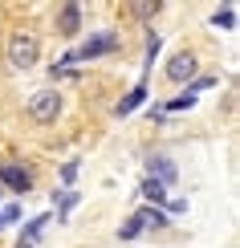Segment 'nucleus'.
<instances>
[{"label":"nucleus","instance_id":"6ab92c4d","mask_svg":"<svg viewBox=\"0 0 240 248\" xmlns=\"http://www.w3.org/2000/svg\"><path fill=\"white\" fill-rule=\"evenodd\" d=\"M74 175H78V159H69L65 167H61V179H65V183H74Z\"/></svg>","mask_w":240,"mask_h":248},{"label":"nucleus","instance_id":"f8f14e48","mask_svg":"<svg viewBox=\"0 0 240 248\" xmlns=\"http://www.w3.org/2000/svg\"><path fill=\"white\" fill-rule=\"evenodd\" d=\"M139 220L147 224V228H151V224H155V228H167V212H159V208H143Z\"/></svg>","mask_w":240,"mask_h":248},{"label":"nucleus","instance_id":"20e7f679","mask_svg":"<svg viewBox=\"0 0 240 248\" xmlns=\"http://www.w3.org/2000/svg\"><path fill=\"white\" fill-rule=\"evenodd\" d=\"M195 69H200V61H195V53H175L171 61H167V81H175V86H183V81L195 78Z\"/></svg>","mask_w":240,"mask_h":248},{"label":"nucleus","instance_id":"f03ea898","mask_svg":"<svg viewBox=\"0 0 240 248\" xmlns=\"http://www.w3.org/2000/svg\"><path fill=\"white\" fill-rule=\"evenodd\" d=\"M114 49H118V33H98V37H90L81 49L65 53V57H61V65H53V69H65V65H74V61H94V57H102V53H114Z\"/></svg>","mask_w":240,"mask_h":248},{"label":"nucleus","instance_id":"9b49d317","mask_svg":"<svg viewBox=\"0 0 240 248\" xmlns=\"http://www.w3.org/2000/svg\"><path fill=\"white\" fill-rule=\"evenodd\" d=\"M139 232H147V224H143V220H139V212H134L130 220H127V224H122V228H118V236H122V240H134V236H139Z\"/></svg>","mask_w":240,"mask_h":248},{"label":"nucleus","instance_id":"ddd939ff","mask_svg":"<svg viewBox=\"0 0 240 248\" xmlns=\"http://www.w3.org/2000/svg\"><path fill=\"white\" fill-rule=\"evenodd\" d=\"M212 25H216V29H236V8H232V4L220 8V13L212 16Z\"/></svg>","mask_w":240,"mask_h":248},{"label":"nucleus","instance_id":"0eeeda50","mask_svg":"<svg viewBox=\"0 0 240 248\" xmlns=\"http://www.w3.org/2000/svg\"><path fill=\"white\" fill-rule=\"evenodd\" d=\"M57 33H61V37H78V33H81V4L69 0V4L57 8Z\"/></svg>","mask_w":240,"mask_h":248},{"label":"nucleus","instance_id":"aec40b11","mask_svg":"<svg viewBox=\"0 0 240 248\" xmlns=\"http://www.w3.org/2000/svg\"><path fill=\"white\" fill-rule=\"evenodd\" d=\"M187 212V200H171V216H183Z\"/></svg>","mask_w":240,"mask_h":248},{"label":"nucleus","instance_id":"9d476101","mask_svg":"<svg viewBox=\"0 0 240 248\" xmlns=\"http://www.w3.org/2000/svg\"><path fill=\"white\" fill-rule=\"evenodd\" d=\"M143 200H151V203H163L167 200V187H163V183H155V179H143Z\"/></svg>","mask_w":240,"mask_h":248},{"label":"nucleus","instance_id":"6e6552de","mask_svg":"<svg viewBox=\"0 0 240 248\" xmlns=\"http://www.w3.org/2000/svg\"><path fill=\"white\" fill-rule=\"evenodd\" d=\"M143 98H147V78H143V81H139V86H134V90H130V94H127V98H122V102H118V106H114V114H118V118H122V114H130V110H134V106H143Z\"/></svg>","mask_w":240,"mask_h":248},{"label":"nucleus","instance_id":"f3484780","mask_svg":"<svg viewBox=\"0 0 240 248\" xmlns=\"http://www.w3.org/2000/svg\"><path fill=\"white\" fill-rule=\"evenodd\" d=\"M216 86V78H195V81H187V94L195 98V90H212Z\"/></svg>","mask_w":240,"mask_h":248},{"label":"nucleus","instance_id":"7ed1b4c3","mask_svg":"<svg viewBox=\"0 0 240 248\" xmlns=\"http://www.w3.org/2000/svg\"><path fill=\"white\" fill-rule=\"evenodd\" d=\"M57 114H61V94L57 90H37V94L29 98V118H33L37 126L57 122Z\"/></svg>","mask_w":240,"mask_h":248},{"label":"nucleus","instance_id":"4468645a","mask_svg":"<svg viewBox=\"0 0 240 248\" xmlns=\"http://www.w3.org/2000/svg\"><path fill=\"white\" fill-rule=\"evenodd\" d=\"M45 224H49V216H37V220L29 224V228H25V236H20V244H33V236H37L41 228H45Z\"/></svg>","mask_w":240,"mask_h":248},{"label":"nucleus","instance_id":"2eb2a0df","mask_svg":"<svg viewBox=\"0 0 240 248\" xmlns=\"http://www.w3.org/2000/svg\"><path fill=\"white\" fill-rule=\"evenodd\" d=\"M20 220V203H8V208H0V228H8V224Z\"/></svg>","mask_w":240,"mask_h":248},{"label":"nucleus","instance_id":"412c9836","mask_svg":"<svg viewBox=\"0 0 240 248\" xmlns=\"http://www.w3.org/2000/svg\"><path fill=\"white\" fill-rule=\"evenodd\" d=\"M16 248H33V244H16Z\"/></svg>","mask_w":240,"mask_h":248},{"label":"nucleus","instance_id":"423d86ee","mask_svg":"<svg viewBox=\"0 0 240 248\" xmlns=\"http://www.w3.org/2000/svg\"><path fill=\"white\" fill-rule=\"evenodd\" d=\"M147 179H155V183H163V187H171V183L175 179H179V171H175V163L171 159H167V155H151V159H147Z\"/></svg>","mask_w":240,"mask_h":248},{"label":"nucleus","instance_id":"39448f33","mask_svg":"<svg viewBox=\"0 0 240 248\" xmlns=\"http://www.w3.org/2000/svg\"><path fill=\"white\" fill-rule=\"evenodd\" d=\"M0 183H4L8 191H16V195L33 191V175H29L25 167H16V163H0Z\"/></svg>","mask_w":240,"mask_h":248},{"label":"nucleus","instance_id":"a211bd4d","mask_svg":"<svg viewBox=\"0 0 240 248\" xmlns=\"http://www.w3.org/2000/svg\"><path fill=\"white\" fill-rule=\"evenodd\" d=\"M192 106H195V98H192V94H183V98L167 102V110H192Z\"/></svg>","mask_w":240,"mask_h":248},{"label":"nucleus","instance_id":"f257e3e1","mask_svg":"<svg viewBox=\"0 0 240 248\" xmlns=\"http://www.w3.org/2000/svg\"><path fill=\"white\" fill-rule=\"evenodd\" d=\"M4 61L13 69H33L41 61V41L29 33V29H16V33H8L4 41Z\"/></svg>","mask_w":240,"mask_h":248},{"label":"nucleus","instance_id":"1a4fd4ad","mask_svg":"<svg viewBox=\"0 0 240 248\" xmlns=\"http://www.w3.org/2000/svg\"><path fill=\"white\" fill-rule=\"evenodd\" d=\"M159 0H147V4H127V16H134V20H151V16H159Z\"/></svg>","mask_w":240,"mask_h":248},{"label":"nucleus","instance_id":"dca6fc26","mask_svg":"<svg viewBox=\"0 0 240 248\" xmlns=\"http://www.w3.org/2000/svg\"><path fill=\"white\" fill-rule=\"evenodd\" d=\"M74 203H78V191H65V195H61V212H57V220H65Z\"/></svg>","mask_w":240,"mask_h":248}]
</instances>
